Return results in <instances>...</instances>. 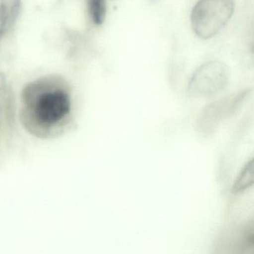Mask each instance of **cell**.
<instances>
[{
    "label": "cell",
    "mask_w": 254,
    "mask_h": 254,
    "mask_svg": "<svg viewBox=\"0 0 254 254\" xmlns=\"http://www.w3.org/2000/svg\"><path fill=\"white\" fill-rule=\"evenodd\" d=\"M0 5L5 8L11 27L17 19L21 6V0H0Z\"/></svg>",
    "instance_id": "cell-6"
},
{
    "label": "cell",
    "mask_w": 254,
    "mask_h": 254,
    "mask_svg": "<svg viewBox=\"0 0 254 254\" xmlns=\"http://www.w3.org/2000/svg\"><path fill=\"white\" fill-rule=\"evenodd\" d=\"M234 8V0H199L191 11L193 31L201 39L215 36L230 21Z\"/></svg>",
    "instance_id": "cell-2"
},
{
    "label": "cell",
    "mask_w": 254,
    "mask_h": 254,
    "mask_svg": "<svg viewBox=\"0 0 254 254\" xmlns=\"http://www.w3.org/2000/svg\"><path fill=\"white\" fill-rule=\"evenodd\" d=\"M89 12L96 25H102L106 17L105 0H88Z\"/></svg>",
    "instance_id": "cell-5"
},
{
    "label": "cell",
    "mask_w": 254,
    "mask_h": 254,
    "mask_svg": "<svg viewBox=\"0 0 254 254\" xmlns=\"http://www.w3.org/2000/svg\"><path fill=\"white\" fill-rule=\"evenodd\" d=\"M230 70L225 64L209 62L200 66L191 76L188 93L197 99L212 97L227 87Z\"/></svg>",
    "instance_id": "cell-3"
},
{
    "label": "cell",
    "mask_w": 254,
    "mask_h": 254,
    "mask_svg": "<svg viewBox=\"0 0 254 254\" xmlns=\"http://www.w3.org/2000/svg\"><path fill=\"white\" fill-rule=\"evenodd\" d=\"M7 83L5 75L0 72V105L6 96Z\"/></svg>",
    "instance_id": "cell-8"
},
{
    "label": "cell",
    "mask_w": 254,
    "mask_h": 254,
    "mask_svg": "<svg viewBox=\"0 0 254 254\" xmlns=\"http://www.w3.org/2000/svg\"><path fill=\"white\" fill-rule=\"evenodd\" d=\"M9 28V22L6 11L2 5H0V41Z\"/></svg>",
    "instance_id": "cell-7"
},
{
    "label": "cell",
    "mask_w": 254,
    "mask_h": 254,
    "mask_svg": "<svg viewBox=\"0 0 254 254\" xmlns=\"http://www.w3.org/2000/svg\"><path fill=\"white\" fill-rule=\"evenodd\" d=\"M65 83L56 77L40 78L23 90L25 126L37 135L53 134L66 123L72 109Z\"/></svg>",
    "instance_id": "cell-1"
},
{
    "label": "cell",
    "mask_w": 254,
    "mask_h": 254,
    "mask_svg": "<svg viewBox=\"0 0 254 254\" xmlns=\"http://www.w3.org/2000/svg\"><path fill=\"white\" fill-rule=\"evenodd\" d=\"M254 159L247 163L236 181L233 184L232 191L235 194L242 192L254 184Z\"/></svg>",
    "instance_id": "cell-4"
},
{
    "label": "cell",
    "mask_w": 254,
    "mask_h": 254,
    "mask_svg": "<svg viewBox=\"0 0 254 254\" xmlns=\"http://www.w3.org/2000/svg\"><path fill=\"white\" fill-rule=\"evenodd\" d=\"M150 1H151V2H157V1H158V0H150Z\"/></svg>",
    "instance_id": "cell-9"
}]
</instances>
